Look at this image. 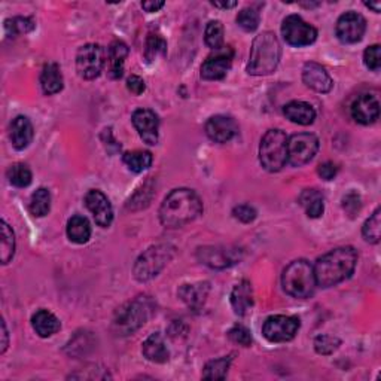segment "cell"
<instances>
[{"mask_svg": "<svg viewBox=\"0 0 381 381\" xmlns=\"http://www.w3.org/2000/svg\"><path fill=\"white\" fill-rule=\"evenodd\" d=\"M231 304L235 314H247V312L253 307V289L251 282L243 280L234 287L231 294Z\"/></svg>", "mask_w": 381, "mask_h": 381, "instance_id": "cell-23", "label": "cell"}, {"mask_svg": "<svg viewBox=\"0 0 381 381\" xmlns=\"http://www.w3.org/2000/svg\"><path fill=\"white\" fill-rule=\"evenodd\" d=\"M228 337L232 343L240 344L243 347H249L252 344V334L243 325H235L234 328H231Z\"/></svg>", "mask_w": 381, "mask_h": 381, "instance_id": "cell-41", "label": "cell"}, {"mask_svg": "<svg viewBox=\"0 0 381 381\" xmlns=\"http://www.w3.org/2000/svg\"><path fill=\"white\" fill-rule=\"evenodd\" d=\"M30 213L37 218H44L51 210V194L46 188H39L36 192H33L32 198H30L28 204Z\"/></svg>", "mask_w": 381, "mask_h": 381, "instance_id": "cell-31", "label": "cell"}, {"mask_svg": "<svg viewBox=\"0 0 381 381\" xmlns=\"http://www.w3.org/2000/svg\"><path fill=\"white\" fill-rule=\"evenodd\" d=\"M105 49L97 44H87L81 46L76 54L78 75L84 79H96L105 67Z\"/></svg>", "mask_w": 381, "mask_h": 381, "instance_id": "cell-10", "label": "cell"}, {"mask_svg": "<svg viewBox=\"0 0 381 381\" xmlns=\"http://www.w3.org/2000/svg\"><path fill=\"white\" fill-rule=\"evenodd\" d=\"M40 87L46 96H53L63 90V75L61 69L56 63H49L40 74Z\"/></svg>", "mask_w": 381, "mask_h": 381, "instance_id": "cell-27", "label": "cell"}, {"mask_svg": "<svg viewBox=\"0 0 381 381\" xmlns=\"http://www.w3.org/2000/svg\"><path fill=\"white\" fill-rule=\"evenodd\" d=\"M303 81L308 88L314 90L316 92H322V94L329 92L334 87L332 78L329 76L326 69L322 65L314 63V61H310L304 66Z\"/></svg>", "mask_w": 381, "mask_h": 381, "instance_id": "cell-19", "label": "cell"}, {"mask_svg": "<svg viewBox=\"0 0 381 381\" xmlns=\"http://www.w3.org/2000/svg\"><path fill=\"white\" fill-rule=\"evenodd\" d=\"M35 136L33 124L27 117H17L9 128V139L17 151L26 149Z\"/></svg>", "mask_w": 381, "mask_h": 381, "instance_id": "cell-20", "label": "cell"}, {"mask_svg": "<svg viewBox=\"0 0 381 381\" xmlns=\"http://www.w3.org/2000/svg\"><path fill=\"white\" fill-rule=\"evenodd\" d=\"M127 88L133 92V94L136 96H140L142 92H145L146 90V85H145V81H143L140 76L137 75H131L127 81Z\"/></svg>", "mask_w": 381, "mask_h": 381, "instance_id": "cell-46", "label": "cell"}, {"mask_svg": "<svg viewBox=\"0 0 381 381\" xmlns=\"http://www.w3.org/2000/svg\"><path fill=\"white\" fill-rule=\"evenodd\" d=\"M67 237L71 243H87L91 237V225L88 219L81 214L71 216L67 222Z\"/></svg>", "mask_w": 381, "mask_h": 381, "instance_id": "cell-28", "label": "cell"}, {"mask_svg": "<svg viewBox=\"0 0 381 381\" xmlns=\"http://www.w3.org/2000/svg\"><path fill=\"white\" fill-rule=\"evenodd\" d=\"M167 53V42L158 35H149L146 39V46H145V58L148 63H153L160 56L164 57Z\"/></svg>", "mask_w": 381, "mask_h": 381, "instance_id": "cell-37", "label": "cell"}, {"mask_svg": "<svg viewBox=\"0 0 381 381\" xmlns=\"http://www.w3.org/2000/svg\"><path fill=\"white\" fill-rule=\"evenodd\" d=\"M360 205H362L360 204V197L356 192L348 194L347 197H344V200H343V208L350 216L356 214L360 210Z\"/></svg>", "mask_w": 381, "mask_h": 381, "instance_id": "cell-44", "label": "cell"}, {"mask_svg": "<svg viewBox=\"0 0 381 381\" xmlns=\"http://www.w3.org/2000/svg\"><path fill=\"white\" fill-rule=\"evenodd\" d=\"M232 214L235 219H239L243 223H251L256 219V210L249 204H242L237 205L232 210Z\"/></svg>", "mask_w": 381, "mask_h": 381, "instance_id": "cell-43", "label": "cell"}, {"mask_svg": "<svg viewBox=\"0 0 381 381\" xmlns=\"http://www.w3.org/2000/svg\"><path fill=\"white\" fill-rule=\"evenodd\" d=\"M282 285L285 292L294 298L312 296L317 286L314 266L305 260L291 262L283 271Z\"/></svg>", "mask_w": 381, "mask_h": 381, "instance_id": "cell-4", "label": "cell"}, {"mask_svg": "<svg viewBox=\"0 0 381 381\" xmlns=\"http://www.w3.org/2000/svg\"><path fill=\"white\" fill-rule=\"evenodd\" d=\"M203 213V203L192 189H173L160 208V221L166 228H182Z\"/></svg>", "mask_w": 381, "mask_h": 381, "instance_id": "cell-1", "label": "cell"}, {"mask_svg": "<svg viewBox=\"0 0 381 381\" xmlns=\"http://www.w3.org/2000/svg\"><path fill=\"white\" fill-rule=\"evenodd\" d=\"M152 153L148 151H130L122 155V161L128 170L142 173L152 166Z\"/></svg>", "mask_w": 381, "mask_h": 381, "instance_id": "cell-30", "label": "cell"}, {"mask_svg": "<svg viewBox=\"0 0 381 381\" xmlns=\"http://www.w3.org/2000/svg\"><path fill=\"white\" fill-rule=\"evenodd\" d=\"M365 6L369 8V9H373V11L377 12V14L381 11V3L380 2H375V3H371L369 2V3H365Z\"/></svg>", "mask_w": 381, "mask_h": 381, "instance_id": "cell-50", "label": "cell"}, {"mask_svg": "<svg viewBox=\"0 0 381 381\" xmlns=\"http://www.w3.org/2000/svg\"><path fill=\"white\" fill-rule=\"evenodd\" d=\"M204 40L213 51L223 46V26L221 22H210L205 27Z\"/></svg>", "mask_w": 381, "mask_h": 381, "instance_id": "cell-39", "label": "cell"}, {"mask_svg": "<svg viewBox=\"0 0 381 381\" xmlns=\"http://www.w3.org/2000/svg\"><path fill=\"white\" fill-rule=\"evenodd\" d=\"M152 304L148 298H137V300L127 303L124 307H121L115 321H113V329L118 335H130L136 332L139 328L146 323V321L151 316Z\"/></svg>", "mask_w": 381, "mask_h": 381, "instance_id": "cell-7", "label": "cell"}, {"mask_svg": "<svg viewBox=\"0 0 381 381\" xmlns=\"http://www.w3.org/2000/svg\"><path fill=\"white\" fill-rule=\"evenodd\" d=\"M350 112H352V118L356 122L362 124V126H369L380 117V103L375 96L362 94L353 101Z\"/></svg>", "mask_w": 381, "mask_h": 381, "instance_id": "cell-18", "label": "cell"}, {"mask_svg": "<svg viewBox=\"0 0 381 381\" xmlns=\"http://www.w3.org/2000/svg\"><path fill=\"white\" fill-rule=\"evenodd\" d=\"M142 353L149 362L153 364H166L170 359L169 348L166 343H164V338L158 332L149 335L145 339V343L142 346Z\"/></svg>", "mask_w": 381, "mask_h": 381, "instance_id": "cell-21", "label": "cell"}, {"mask_svg": "<svg viewBox=\"0 0 381 381\" xmlns=\"http://www.w3.org/2000/svg\"><path fill=\"white\" fill-rule=\"evenodd\" d=\"M164 5H166V3L161 2V0H160V2H143L142 8L145 9L146 12H158Z\"/></svg>", "mask_w": 381, "mask_h": 381, "instance_id": "cell-47", "label": "cell"}, {"mask_svg": "<svg viewBox=\"0 0 381 381\" xmlns=\"http://www.w3.org/2000/svg\"><path fill=\"white\" fill-rule=\"evenodd\" d=\"M133 126L146 145H157L160 139V119L151 109H137L133 113Z\"/></svg>", "mask_w": 381, "mask_h": 381, "instance_id": "cell-14", "label": "cell"}, {"mask_svg": "<svg viewBox=\"0 0 381 381\" xmlns=\"http://www.w3.org/2000/svg\"><path fill=\"white\" fill-rule=\"evenodd\" d=\"M317 173H319V176H321L323 180H332L337 176L338 167L335 166L334 162L328 161V162H323V164H321V166H319Z\"/></svg>", "mask_w": 381, "mask_h": 381, "instance_id": "cell-45", "label": "cell"}, {"mask_svg": "<svg viewBox=\"0 0 381 381\" xmlns=\"http://www.w3.org/2000/svg\"><path fill=\"white\" fill-rule=\"evenodd\" d=\"M300 204L304 208L308 218L317 219L325 212V198L317 189H305L300 195Z\"/></svg>", "mask_w": 381, "mask_h": 381, "instance_id": "cell-29", "label": "cell"}, {"mask_svg": "<svg viewBox=\"0 0 381 381\" xmlns=\"http://www.w3.org/2000/svg\"><path fill=\"white\" fill-rule=\"evenodd\" d=\"M214 8H221V9H231L237 6V2H212Z\"/></svg>", "mask_w": 381, "mask_h": 381, "instance_id": "cell-49", "label": "cell"}, {"mask_svg": "<svg viewBox=\"0 0 381 381\" xmlns=\"http://www.w3.org/2000/svg\"><path fill=\"white\" fill-rule=\"evenodd\" d=\"M239 127L232 118L225 115L212 117L205 122V135L214 143H226L235 137Z\"/></svg>", "mask_w": 381, "mask_h": 381, "instance_id": "cell-17", "label": "cell"}, {"mask_svg": "<svg viewBox=\"0 0 381 381\" xmlns=\"http://www.w3.org/2000/svg\"><path fill=\"white\" fill-rule=\"evenodd\" d=\"M341 341L337 337L332 335H319L314 339V348L319 355H332L335 350L339 347Z\"/></svg>", "mask_w": 381, "mask_h": 381, "instance_id": "cell-40", "label": "cell"}, {"mask_svg": "<svg viewBox=\"0 0 381 381\" xmlns=\"http://www.w3.org/2000/svg\"><path fill=\"white\" fill-rule=\"evenodd\" d=\"M5 28L6 33L9 36H18V35H26L28 32H32L35 28V22L32 18H26V17H15L11 19H6L5 22Z\"/></svg>", "mask_w": 381, "mask_h": 381, "instance_id": "cell-38", "label": "cell"}, {"mask_svg": "<svg viewBox=\"0 0 381 381\" xmlns=\"http://www.w3.org/2000/svg\"><path fill=\"white\" fill-rule=\"evenodd\" d=\"M231 356H225L210 360V362L204 366L203 378L208 380H223L228 374V369L231 365Z\"/></svg>", "mask_w": 381, "mask_h": 381, "instance_id": "cell-32", "label": "cell"}, {"mask_svg": "<svg viewBox=\"0 0 381 381\" xmlns=\"http://www.w3.org/2000/svg\"><path fill=\"white\" fill-rule=\"evenodd\" d=\"M174 256V247L170 244H157L143 252L133 269L139 282H148L157 277Z\"/></svg>", "mask_w": 381, "mask_h": 381, "instance_id": "cell-6", "label": "cell"}, {"mask_svg": "<svg viewBox=\"0 0 381 381\" xmlns=\"http://www.w3.org/2000/svg\"><path fill=\"white\" fill-rule=\"evenodd\" d=\"M198 260L212 266V269H226L240 261L239 252L235 249H228V247H201L197 252Z\"/></svg>", "mask_w": 381, "mask_h": 381, "instance_id": "cell-16", "label": "cell"}, {"mask_svg": "<svg viewBox=\"0 0 381 381\" xmlns=\"http://www.w3.org/2000/svg\"><path fill=\"white\" fill-rule=\"evenodd\" d=\"M285 117L291 122L300 124V126H310L316 119V110L312 105L305 101H291L283 108Z\"/></svg>", "mask_w": 381, "mask_h": 381, "instance_id": "cell-22", "label": "cell"}, {"mask_svg": "<svg viewBox=\"0 0 381 381\" xmlns=\"http://www.w3.org/2000/svg\"><path fill=\"white\" fill-rule=\"evenodd\" d=\"M357 264V252L350 246L337 247L325 253L314 265L316 283L321 287H332L347 280Z\"/></svg>", "mask_w": 381, "mask_h": 381, "instance_id": "cell-2", "label": "cell"}, {"mask_svg": "<svg viewBox=\"0 0 381 381\" xmlns=\"http://www.w3.org/2000/svg\"><path fill=\"white\" fill-rule=\"evenodd\" d=\"M364 63L369 70H373V71L380 70V67H381V48H380V45H371L365 49Z\"/></svg>", "mask_w": 381, "mask_h": 381, "instance_id": "cell-42", "label": "cell"}, {"mask_svg": "<svg viewBox=\"0 0 381 381\" xmlns=\"http://www.w3.org/2000/svg\"><path fill=\"white\" fill-rule=\"evenodd\" d=\"M366 32L365 18L357 12H346L338 18L335 33L343 44H357Z\"/></svg>", "mask_w": 381, "mask_h": 381, "instance_id": "cell-13", "label": "cell"}, {"mask_svg": "<svg viewBox=\"0 0 381 381\" xmlns=\"http://www.w3.org/2000/svg\"><path fill=\"white\" fill-rule=\"evenodd\" d=\"M6 348H8V331H6L5 322H2V348H0V352L5 353Z\"/></svg>", "mask_w": 381, "mask_h": 381, "instance_id": "cell-48", "label": "cell"}, {"mask_svg": "<svg viewBox=\"0 0 381 381\" xmlns=\"http://www.w3.org/2000/svg\"><path fill=\"white\" fill-rule=\"evenodd\" d=\"M282 46L273 32H262L255 37L251 48V58L247 71L253 76L270 75L279 66Z\"/></svg>", "mask_w": 381, "mask_h": 381, "instance_id": "cell-3", "label": "cell"}, {"mask_svg": "<svg viewBox=\"0 0 381 381\" xmlns=\"http://www.w3.org/2000/svg\"><path fill=\"white\" fill-rule=\"evenodd\" d=\"M0 230H2V251H0V258H2V264L6 265L11 262L15 253V235L11 226H9L5 221L0 222Z\"/></svg>", "mask_w": 381, "mask_h": 381, "instance_id": "cell-33", "label": "cell"}, {"mask_svg": "<svg viewBox=\"0 0 381 381\" xmlns=\"http://www.w3.org/2000/svg\"><path fill=\"white\" fill-rule=\"evenodd\" d=\"M32 326L36 331V334L42 338L53 337L60 331V321L56 314H53L48 310H39L32 317Z\"/></svg>", "mask_w": 381, "mask_h": 381, "instance_id": "cell-25", "label": "cell"}, {"mask_svg": "<svg viewBox=\"0 0 381 381\" xmlns=\"http://www.w3.org/2000/svg\"><path fill=\"white\" fill-rule=\"evenodd\" d=\"M261 166L270 173L280 171L287 162V136L282 130H269L260 146Z\"/></svg>", "mask_w": 381, "mask_h": 381, "instance_id": "cell-5", "label": "cell"}, {"mask_svg": "<svg viewBox=\"0 0 381 381\" xmlns=\"http://www.w3.org/2000/svg\"><path fill=\"white\" fill-rule=\"evenodd\" d=\"M300 326L301 322L298 317L277 314L266 319L262 326V334L270 343H286L295 338Z\"/></svg>", "mask_w": 381, "mask_h": 381, "instance_id": "cell-9", "label": "cell"}, {"mask_svg": "<svg viewBox=\"0 0 381 381\" xmlns=\"http://www.w3.org/2000/svg\"><path fill=\"white\" fill-rule=\"evenodd\" d=\"M380 218H381V210L375 209V212L369 216L362 226V235L368 243L377 244L380 242V230H381Z\"/></svg>", "mask_w": 381, "mask_h": 381, "instance_id": "cell-36", "label": "cell"}, {"mask_svg": "<svg viewBox=\"0 0 381 381\" xmlns=\"http://www.w3.org/2000/svg\"><path fill=\"white\" fill-rule=\"evenodd\" d=\"M319 151V139L312 133H298L287 139V162L292 167H303Z\"/></svg>", "mask_w": 381, "mask_h": 381, "instance_id": "cell-8", "label": "cell"}, {"mask_svg": "<svg viewBox=\"0 0 381 381\" xmlns=\"http://www.w3.org/2000/svg\"><path fill=\"white\" fill-rule=\"evenodd\" d=\"M261 22V15L258 12V9H255L253 6H247L239 12L237 15V24H239L244 32H255L256 28L260 27Z\"/></svg>", "mask_w": 381, "mask_h": 381, "instance_id": "cell-35", "label": "cell"}, {"mask_svg": "<svg viewBox=\"0 0 381 381\" xmlns=\"http://www.w3.org/2000/svg\"><path fill=\"white\" fill-rule=\"evenodd\" d=\"M128 56V46L122 40H115L109 46V76L119 79L124 75V63Z\"/></svg>", "mask_w": 381, "mask_h": 381, "instance_id": "cell-26", "label": "cell"}, {"mask_svg": "<svg viewBox=\"0 0 381 381\" xmlns=\"http://www.w3.org/2000/svg\"><path fill=\"white\" fill-rule=\"evenodd\" d=\"M282 35L286 44L301 48L314 42L317 39V30L312 24L304 22L300 15H289L283 19Z\"/></svg>", "mask_w": 381, "mask_h": 381, "instance_id": "cell-11", "label": "cell"}, {"mask_svg": "<svg viewBox=\"0 0 381 381\" xmlns=\"http://www.w3.org/2000/svg\"><path fill=\"white\" fill-rule=\"evenodd\" d=\"M209 295V283L183 285L179 289L180 300L192 310H200Z\"/></svg>", "mask_w": 381, "mask_h": 381, "instance_id": "cell-24", "label": "cell"}, {"mask_svg": "<svg viewBox=\"0 0 381 381\" xmlns=\"http://www.w3.org/2000/svg\"><path fill=\"white\" fill-rule=\"evenodd\" d=\"M234 58L231 46H222L208 57L201 66V78L205 81H219L228 74Z\"/></svg>", "mask_w": 381, "mask_h": 381, "instance_id": "cell-12", "label": "cell"}, {"mask_svg": "<svg viewBox=\"0 0 381 381\" xmlns=\"http://www.w3.org/2000/svg\"><path fill=\"white\" fill-rule=\"evenodd\" d=\"M85 205L99 226H101V228L110 226L113 221V209L105 194L99 189L88 191L85 195Z\"/></svg>", "mask_w": 381, "mask_h": 381, "instance_id": "cell-15", "label": "cell"}, {"mask_svg": "<svg viewBox=\"0 0 381 381\" xmlns=\"http://www.w3.org/2000/svg\"><path fill=\"white\" fill-rule=\"evenodd\" d=\"M6 174H8L9 183L14 185V187H17V188L28 187L33 179L32 171H30V169L26 166V164H22V162H17V164H14V166L9 167Z\"/></svg>", "mask_w": 381, "mask_h": 381, "instance_id": "cell-34", "label": "cell"}]
</instances>
